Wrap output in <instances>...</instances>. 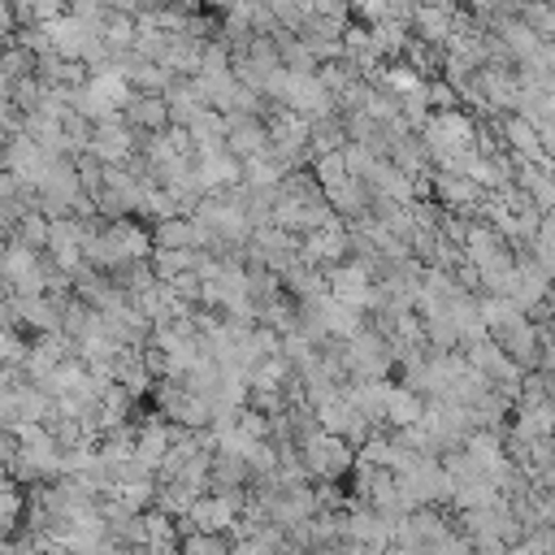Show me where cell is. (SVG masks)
<instances>
[{
	"label": "cell",
	"mask_w": 555,
	"mask_h": 555,
	"mask_svg": "<svg viewBox=\"0 0 555 555\" xmlns=\"http://www.w3.org/2000/svg\"><path fill=\"white\" fill-rule=\"evenodd\" d=\"M143 533H147V551H156V546H178V542H182V538H178V520L165 516V512H156V507L143 512Z\"/></svg>",
	"instance_id": "7"
},
{
	"label": "cell",
	"mask_w": 555,
	"mask_h": 555,
	"mask_svg": "<svg viewBox=\"0 0 555 555\" xmlns=\"http://www.w3.org/2000/svg\"><path fill=\"white\" fill-rule=\"evenodd\" d=\"M325 291H330V299L369 312V299H373V273H369L364 264L347 260V264H338V269H325Z\"/></svg>",
	"instance_id": "2"
},
{
	"label": "cell",
	"mask_w": 555,
	"mask_h": 555,
	"mask_svg": "<svg viewBox=\"0 0 555 555\" xmlns=\"http://www.w3.org/2000/svg\"><path fill=\"white\" fill-rule=\"evenodd\" d=\"M299 451H304L308 477H317V481H343L356 468V447L347 438H334V434H317Z\"/></svg>",
	"instance_id": "1"
},
{
	"label": "cell",
	"mask_w": 555,
	"mask_h": 555,
	"mask_svg": "<svg viewBox=\"0 0 555 555\" xmlns=\"http://www.w3.org/2000/svg\"><path fill=\"white\" fill-rule=\"evenodd\" d=\"M43 91H48V87L30 74V78H22V82L13 87V104H17L22 113H35V108H39V100H43Z\"/></svg>",
	"instance_id": "9"
},
{
	"label": "cell",
	"mask_w": 555,
	"mask_h": 555,
	"mask_svg": "<svg viewBox=\"0 0 555 555\" xmlns=\"http://www.w3.org/2000/svg\"><path fill=\"white\" fill-rule=\"evenodd\" d=\"M121 121L139 139H152V134L169 130V104H165V95H130L126 108H121Z\"/></svg>",
	"instance_id": "3"
},
{
	"label": "cell",
	"mask_w": 555,
	"mask_h": 555,
	"mask_svg": "<svg viewBox=\"0 0 555 555\" xmlns=\"http://www.w3.org/2000/svg\"><path fill=\"white\" fill-rule=\"evenodd\" d=\"M91 35L95 30H87L82 22H74L69 13L61 17V22H52L48 26V39H52V52L61 56V61H82V52H87V43H91Z\"/></svg>",
	"instance_id": "5"
},
{
	"label": "cell",
	"mask_w": 555,
	"mask_h": 555,
	"mask_svg": "<svg viewBox=\"0 0 555 555\" xmlns=\"http://www.w3.org/2000/svg\"><path fill=\"white\" fill-rule=\"evenodd\" d=\"M386 555H429V546H390Z\"/></svg>",
	"instance_id": "10"
},
{
	"label": "cell",
	"mask_w": 555,
	"mask_h": 555,
	"mask_svg": "<svg viewBox=\"0 0 555 555\" xmlns=\"http://www.w3.org/2000/svg\"><path fill=\"white\" fill-rule=\"evenodd\" d=\"M425 421V399L416 390H408L403 382L386 390V425L399 434V429H416Z\"/></svg>",
	"instance_id": "4"
},
{
	"label": "cell",
	"mask_w": 555,
	"mask_h": 555,
	"mask_svg": "<svg viewBox=\"0 0 555 555\" xmlns=\"http://www.w3.org/2000/svg\"><path fill=\"white\" fill-rule=\"evenodd\" d=\"M152 247L160 251H195V221L191 217H173L152 225Z\"/></svg>",
	"instance_id": "6"
},
{
	"label": "cell",
	"mask_w": 555,
	"mask_h": 555,
	"mask_svg": "<svg viewBox=\"0 0 555 555\" xmlns=\"http://www.w3.org/2000/svg\"><path fill=\"white\" fill-rule=\"evenodd\" d=\"M178 551L182 555H234V542L221 533V538H212V533H191V538H182L178 542Z\"/></svg>",
	"instance_id": "8"
}]
</instances>
